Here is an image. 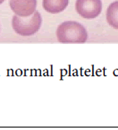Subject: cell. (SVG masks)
<instances>
[{
	"label": "cell",
	"mask_w": 118,
	"mask_h": 130,
	"mask_svg": "<svg viewBox=\"0 0 118 130\" xmlns=\"http://www.w3.org/2000/svg\"><path fill=\"white\" fill-rule=\"evenodd\" d=\"M12 25L16 33L21 36H32L40 29L42 25V17L37 11H35L33 14L26 18L14 15Z\"/></svg>",
	"instance_id": "cell-2"
},
{
	"label": "cell",
	"mask_w": 118,
	"mask_h": 130,
	"mask_svg": "<svg viewBox=\"0 0 118 130\" xmlns=\"http://www.w3.org/2000/svg\"><path fill=\"white\" fill-rule=\"evenodd\" d=\"M102 4L101 0H76V10L83 18L92 19L100 15Z\"/></svg>",
	"instance_id": "cell-3"
},
{
	"label": "cell",
	"mask_w": 118,
	"mask_h": 130,
	"mask_svg": "<svg viewBox=\"0 0 118 130\" xmlns=\"http://www.w3.org/2000/svg\"><path fill=\"white\" fill-rule=\"evenodd\" d=\"M69 0H43V8L50 13H59L68 7Z\"/></svg>",
	"instance_id": "cell-5"
},
{
	"label": "cell",
	"mask_w": 118,
	"mask_h": 130,
	"mask_svg": "<svg viewBox=\"0 0 118 130\" xmlns=\"http://www.w3.org/2000/svg\"><path fill=\"white\" fill-rule=\"evenodd\" d=\"M107 21L111 27L118 29V1L109 5L107 10Z\"/></svg>",
	"instance_id": "cell-6"
},
{
	"label": "cell",
	"mask_w": 118,
	"mask_h": 130,
	"mask_svg": "<svg viewBox=\"0 0 118 130\" xmlns=\"http://www.w3.org/2000/svg\"><path fill=\"white\" fill-rule=\"evenodd\" d=\"M4 1H5V0H0V4H2Z\"/></svg>",
	"instance_id": "cell-7"
},
{
	"label": "cell",
	"mask_w": 118,
	"mask_h": 130,
	"mask_svg": "<svg viewBox=\"0 0 118 130\" xmlns=\"http://www.w3.org/2000/svg\"><path fill=\"white\" fill-rule=\"evenodd\" d=\"M57 41L62 43H84L87 40V32L82 24L76 22H64L57 29Z\"/></svg>",
	"instance_id": "cell-1"
},
{
	"label": "cell",
	"mask_w": 118,
	"mask_h": 130,
	"mask_svg": "<svg viewBox=\"0 0 118 130\" xmlns=\"http://www.w3.org/2000/svg\"><path fill=\"white\" fill-rule=\"evenodd\" d=\"M9 5L16 15L26 18L36 11L37 0H9Z\"/></svg>",
	"instance_id": "cell-4"
}]
</instances>
